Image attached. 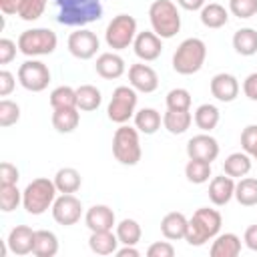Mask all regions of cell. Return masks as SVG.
Instances as JSON below:
<instances>
[{
  "label": "cell",
  "mask_w": 257,
  "mask_h": 257,
  "mask_svg": "<svg viewBox=\"0 0 257 257\" xmlns=\"http://www.w3.org/2000/svg\"><path fill=\"white\" fill-rule=\"evenodd\" d=\"M167 108L171 110H191V92L187 88H171L167 92Z\"/></svg>",
  "instance_id": "ab89813d"
},
{
  "label": "cell",
  "mask_w": 257,
  "mask_h": 257,
  "mask_svg": "<svg viewBox=\"0 0 257 257\" xmlns=\"http://www.w3.org/2000/svg\"><path fill=\"white\" fill-rule=\"evenodd\" d=\"M219 118H221V112L215 104L211 102H203L195 108V114H193V120L197 124V128H201L203 133H211L213 128H217L219 124Z\"/></svg>",
  "instance_id": "83f0119b"
},
{
  "label": "cell",
  "mask_w": 257,
  "mask_h": 257,
  "mask_svg": "<svg viewBox=\"0 0 257 257\" xmlns=\"http://www.w3.org/2000/svg\"><path fill=\"white\" fill-rule=\"evenodd\" d=\"M46 2L48 0H20L16 16L20 20H24V22H34V20H38L44 14Z\"/></svg>",
  "instance_id": "74e56055"
},
{
  "label": "cell",
  "mask_w": 257,
  "mask_h": 257,
  "mask_svg": "<svg viewBox=\"0 0 257 257\" xmlns=\"http://www.w3.org/2000/svg\"><path fill=\"white\" fill-rule=\"evenodd\" d=\"M193 122V114L191 110H171L167 108V112L163 114V126L171 133V135H183L189 131Z\"/></svg>",
  "instance_id": "f546056e"
},
{
  "label": "cell",
  "mask_w": 257,
  "mask_h": 257,
  "mask_svg": "<svg viewBox=\"0 0 257 257\" xmlns=\"http://www.w3.org/2000/svg\"><path fill=\"white\" fill-rule=\"evenodd\" d=\"M185 177L189 183L193 185H203L207 183L213 173H211V163L207 161H199V159H189V163L185 165Z\"/></svg>",
  "instance_id": "d590c367"
},
{
  "label": "cell",
  "mask_w": 257,
  "mask_h": 257,
  "mask_svg": "<svg viewBox=\"0 0 257 257\" xmlns=\"http://www.w3.org/2000/svg\"><path fill=\"white\" fill-rule=\"evenodd\" d=\"M18 4L20 0H0V10L4 16H12L18 12Z\"/></svg>",
  "instance_id": "816d5d0a"
},
{
  "label": "cell",
  "mask_w": 257,
  "mask_h": 257,
  "mask_svg": "<svg viewBox=\"0 0 257 257\" xmlns=\"http://www.w3.org/2000/svg\"><path fill=\"white\" fill-rule=\"evenodd\" d=\"M137 20L131 14H116L104 30V42L108 48H112L114 52L124 50L128 46H133L135 36H137Z\"/></svg>",
  "instance_id": "ba28073f"
},
{
  "label": "cell",
  "mask_w": 257,
  "mask_h": 257,
  "mask_svg": "<svg viewBox=\"0 0 257 257\" xmlns=\"http://www.w3.org/2000/svg\"><path fill=\"white\" fill-rule=\"evenodd\" d=\"M221 225H223V217L217 209L199 207L187 223L185 241L191 247H203L207 241H213L221 233Z\"/></svg>",
  "instance_id": "7a4b0ae2"
},
{
  "label": "cell",
  "mask_w": 257,
  "mask_h": 257,
  "mask_svg": "<svg viewBox=\"0 0 257 257\" xmlns=\"http://www.w3.org/2000/svg\"><path fill=\"white\" fill-rule=\"evenodd\" d=\"M22 205V191L16 185H0V209L12 213Z\"/></svg>",
  "instance_id": "f35d334b"
},
{
  "label": "cell",
  "mask_w": 257,
  "mask_h": 257,
  "mask_svg": "<svg viewBox=\"0 0 257 257\" xmlns=\"http://www.w3.org/2000/svg\"><path fill=\"white\" fill-rule=\"evenodd\" d=\"M251 165H253V159L245 151L231 153L225 159V163H223V173L229 175V177H233V179H243V177L249 175Z\"/></svg>",
  "instance_id": "484cf974"
},
{
  "label": "cell",
  "mask_w": 257,
  "mask_h": 257,
  "mask_svg": "<svg viewBox=\"0 0 257 257\" xmlns=\"http://www.w3.org/2000/svg\"><path fill=\"white\" fill-rule=\"evenodd\" d=\"M14 86H16L14 74H12L10 70L2 68V70H0V96H8V94L14 90Z\"/></svg>",
  "instance_id": "7dc6e473"
},
{
  "label": "cell",
  "mask_w": 257,
  "mask_h": 257,
  "mask_svg": "<svg viewBox=\"0 0 257 257\" xmlns=\"http://www.w3.org/2000/svg\"><path fill=\"white\" fill-rule=\"evenodd\" d=\"M34 229L28 225H16L6 237V247L14 255H28L34 249Z\"/></svg>",
  "instance_id": "ac0fdd59"
},
{
  "label": "cell",
  "mask_w": 257,
  "mask_h": 257,
  "mask_svg": "<svg viewBox=\"0 0 257 257\" xmlns=\"http://www.w3.org/2000/svg\"><path fill=\"white\" fill-rule=\"evenodd\" d=\"M133 118H135L137 131L143 133V135H155L161 128V124H163L161 112L157 108H153V106H145V108L137 110Z\"/></svg>",
  "instance_id": "d4e9b609"
},
{
  "label": "cell",
  "mask_w": 257,
  "mask_h": 257,
  "mask_svg": "<svg viewBox=\"0 0 257 257\" xmlns=\"http://www.w3.org/2000/svg\"><path fill=\"white\" fill-rule=\"evenodd\" d=\"M187 157L213 163L219 157V143H217V139L211 137L209 133H201V135L191 137L189 143H187Z\"/></svg>",
  "instance_id": "9a60e30c"
},
{
  "label": "cell",
  "mask_w": 257,
  "mask_h": 257,
  "mask_svg": "<svg viewBox=\"0 0 257 257\" xmlns=\"http://www.w3.org/2000/svg\"><path fill=\"white\" fill-rule=\"evenodd\" d=\"M56 20L64 26L84 28L102 18L100 0H54Z\"/></svg>",
  "instance_id": "6da1fadb"
},
{
  "label": "cell",
  "mask_w": 257,
  "mask_h": 257,
  "mask_svg": "<svg viewBox=\"0 0 257 257\" xmlns=\"http://www.w3.org/2000/svg\"><path fill=\"white\" fill-rule=\"evenodd\" d=\"M235 197V179L229 177V175H217V177H211V183H209V199L213 205L217 207H225L231 199Z\"/></svg>",
  "instance_id": "ffe728a7"
},
{
  "label": "cell",
  "mask_w": 257,
  "mask_h": 257,
  "mask_svg": "<svg viewBox=\"0 0 257 257\" xmlns=\"http://www.w3.org/2000/svg\"><path fill=\"white\" fill-rule=\"evenodd\" d=\"M229 12L239 20L253 18L257 14V0H229Z\"/></svg>",
  "instance_id": "b9f144b4"
},
{
  "label": "cell",
  "mask_w": 257,
  "mask_h": 257,
  "mask_svg": "<svg viewBox=\"0 0 257 257\" xmlns=\"http://www.w3.org/2000/svg\"><path fill=\"white\" fill-rule=\"evenodd\" d=\"M56 193H58V189H56L52 179L38 177V179L30 181L24 187V191H22V207H24V211L28 215H42L48 209H52V203L58 197Z\"/></svg>",
  "instance_id": "3957f363"
},
{
  "label": "cell",
  "mask_w": 257,
  "mask_h": 257,
  "mask_svg": "<svg viewBox=\"0 0 257 257\" xmlns=\"http://www.w3.org/2000/svg\"><path fill=\"white\" fill-rule=\"evenodd\" d=\"M211 257H237L241 253V237L235 233H219L209 249Z\"/></svg>",
  "instance_id": "7402d4cb"
},
{
  "label": "cell",
  "mask_w": 257,
  "mask_h": 257,
  "mask_svg": "<svg viewBox=\"0 0 257 257\" xmlns=\"http://www.w3.org/2000/svg\"><path fill=\"white\" fill-rule=\"evenodd\" d=\"M139 135L141 133L137 131V126H128V124H118V128L114 131V135H112V155L120 165H124V167L139 165V161L143 157Z\"/></svg>",
  "instance_id": "8992f818"
},
{
  "label": "cell",
  "mask_w": 257,
  "mask_h": 257,
  "mask_svg": "<svg viewBox=\"0 0 257 257\" xmlns=\"http://www.w3.org/2000/svg\"><path fill=\"white\" fill-rule=\"evenodd\" d=\"M18 52L28 58L52 54L58 46V36L50 28H28L18 36Z\"/></svg>",
  "instance_id": "52a82bcc"
},
{
  "label": "cell",
  "mask_w": 257,
  "mask_h": 257,
  "mask_svg": "<svg viewBox=\"0 0 257 257\" xmlns=\"http://www.w3.org/2000/svg\"><path fill=\"white\" fill-rule=\"evenodd\" d=\"M187 223H189V219H187L181 211H171V213H167V215L161 219V233H163V237L169 239V241L185 239Z\"/></svg>",
  "instance_id": "44dd1931"
},
{
  "label": "cell",
  "mask_w": 257,
  "mask_h": 257,
  "mask_svg": "<svg viewBox=\"0 0 257 257\" xmlns=\"http://www.w3.org/2000/svg\"><path fill=\"white\" fill-rule=\"evenodd\" d=\"M205 58H207V44L197 36L185 38L173 54V70L177 74L191 76L203 68Z\"/></svg>",
  "instance_id": "277c9868"
},
{
  "label": "cell",
  "mask_w": 257,
  "mask_h": 257,
  "mask_svg": "<svg viewBox=\"0 0 257 257\" xmlns=\"http://www.w3.org/2000/svg\"><path fill=\"white\" fill-rule=\"evenodd\" d=\"M54 185L58 189V193H76L82 185V177L74 167H62L56 171L54 175Z\"/></svg>",
  "instance_id": "1f68e13d"
},
{
  "label": "cell",
  "mask_w": 257,
  "mask_h": 257,
  "mask_svg": "<svg viewBox=\"0 0 257 257\" xmlns=\"http://www.w3.org/2000/svg\"><path fill=\"white\" fill-rule=\"evenodd\" d=\"M147 255L149 257H173L175 255V247L169 241H157V243L149 245Z\"/></svg>",
  "instance_id": "bcb514c9"
},
{
  "label": "cell",
  "mask_w": 257,
  "mask_h": 257,
  "mask_svg": "<svg viewBox=\"0 0 257 257\" xmlns=\"http://www.w3.org/2000/svg\"><path fill=\"white\" fill-rule=\"evenodd\" d=\"M128 84L137 92L151 94L159 88V74L155 72L153 66L145 64V62H137V64L128 66Z\"/></svg>",
  "instance_id": "4fadbf2b"
},
{
  "label": "cell",
  "mask_w": 257,
  "mask_h": 257,
  "mask_svg": "<svg viewBox=\"0 0 257 257\" xmlns=\"http://www.w3.org/2000/svg\"><path fill=\"white\" fill-rule=\"evenodd\" d=\"M235 199L243 207H255L257 205V179L255 177H243L235 183Z\"/></svg>",
  "instance_id": "836d02e7"
},
{
  "label": "cell",
  "mask_w": 257,
  "mask_h": 257,
  "mask_svg": "<svg viewBox=\"0 0 257 257\" xmlns=\"http://www.w3.org/2000/svg\"><path fill=\"white\" fill-rule=\"evenodd\" d=\"M80 122V110L74 108H54L52 112V126L56 128V133L68 135L72 131H76Z\"/></svg>",
  "instance_id": "f1b7e54d"
},
{
  "label": "cell",
  "mask_w": 257,
  "mask_h": 257,
  "mask_svg": "<svg viewBox=\"0 0 257 257\" xmlns=\"http://www.w3.org/2000/svg\"><path fill=\"white\" fill-rule=\"evenodd\" d=\"M243 94L249 100L257 102V72H251V74L245 76V80H243Z\"/></svg>",
  "instance_id": "c3c4849f"
},
{
  "label": "cell",
  "mask_w": 257,
  "mask_h": 257,
  "mask_svg": "<svg viewBox=\"0 0 257 257\" xmlns=\"http://www.w3.org/2000/svg\"><path fill=\"white\" fill-rule=\"evenodd\" d=\"M209 90L219 102H233L239 96L241 86H239L237 76L229 72H217L209 82Z\"/></svg>",
  "instance_id": "2e32d148"
},
{
  "label": "cell",
  "mask_w": 257,
  "mask_h": 257,
  "mask_svg": "<svg viewBox=\"0 0 257 257\" xmlns=\"http://www.w3.org/2000/svg\"><path fill=\"white\" fill-rule=\"evenodd\" d=\"M116 257H139L141 255V251L135 247V245H122V247H118L116 249V253H114Z\"/></svg>",
  "instance_id": "f5cc1de1"
},
{
  "label": "cell",
  "mask_w": 257,
  "mask_h": 257,
  "mask_svg": "<svg viewBox=\"0 0 257 257\" xmlns=\"http://www.w3.org/2000/svg\"><path fill=\"white\" fill-rule=\"evenodd\" d=\"M68 52L78 58V60H90L92 56H96L98 48H100V40L98 36L88 30V28H76L74 32H70L68 40H66Z\"/></svg>",
  "instance_id": "7c38bea8"
},
{
  "label": "cell",
  "mask_w": 257,
  "mask_h": 257,
  "mask_svg": "<svg viewBox=\"0 0 257 257\" xmlns=\"http://www.w3.org/2000/svg\"><path fill=\"white\" fill-rule=\"evenodd\" d=\"M133 50L137 54L139 60L143 62H153L161 56L163 52V38L157 36L153 30H143L137 32L135 42H133Z\"/></svg>",
  "instance_id": "5bb4252c"
},
{
  "label": "cell",
  "mask_w": 257,
  "mask_h": 257,
  "mask_svg": "<svg viewBox=\"0 0 257 257\" xmlns=\"http://www.w3.org/2000/svg\"><path fill=\"white\" fill-rule=\"evenodd\" d=\"M16 50H18V42L10 40V38H0V64L6 66L16 58Z\"/></svg>",
  "instance_id": "ee69618b"
},
{
  "label": "cell",
  "mask_w": 257,
  "mask_h": 257,
  "mask_svg": "<svg viewBox=\"0 0 257 257\" xmlns=\"http://www.w3.org/2000/svg\"><path fill=\"white\" fill-rule=\"evenodd\" d=\"M241 149L253 161H257V124H247L241 131Z\"/></svg>",
  "instance_id": "7bdbcfd3"
},
{
  "label": "cell",
  "mask_w": 257,
  "mask_h": 257,
  "mask_svg": "<svg viewBox=\"0 0 257 257\" xmlns=\"http://www.w3.org/2000/svg\"><path fill=\"white\" fill-rule=\"evenodd\" d=\"M149 22L157 36L169 40L181 30V12L173 0H155L149 6Z\"/></svg>",
  "instance_id": "5b68a950"
},
{
  "label": "cell",
  "mask_w": 257,
  "mask_h": 257,
  "mask_svg": "<svg viewBox=\"0 0 257 257\" xmlns=\"http://www.w3.org/2000/svg\"><path fill=\"white\" fill-rule=\"evenodd\" d=\"M100 102H102V94L94 84H80L76 88V106H78V110H84V112L96 110L100 106Z\"/></svg>",
  "instance_id": "d6a6232c"
},
{
  "label": "cell",
  "mask_w": 257,
  "mask_h": 257,
  "mask_svg": "<svg viewBox=\"0 0 257 257\" xmlns=\"http://www.w3.org/2000/svg\"><path fill=\"white\" fill-rule=\"evenodd\" d=\"M94 70H96V74H98L100 78H104V80H114V78H120V76L124 74L126 64H124V58L112 50V52H102V54L96 56Z\"/></svg>",
  "instance_id": "e0dca14e"
},
{
  "label": "cell",
  "mask_w": 257,
  "mask_h": 257,
  "mask_svg": "<svg viewBox=\"0 0 257 257\" xmlns=\"http://www.w3.org/2000/svg\"><path fill=\"white\" fill-rule=\"evenodd\" d=\"M18 82L28 92H42L50 82V68L36 58H28L18 66Z\"/></svg>",
  "instance_id": "30bf717a"
},
{
  "label": "cell",
  "mask_w": 257,
  "mask_h": 257,
  "mask_svg": "<svg viewBox=\"0 0 257 257\" xmlns=\"http://www.w3.org/2000/svg\"><path fill=\"white\" fill-rule=\"evenodd\" d=\"M137 102H139V96H137V90L131 84L128 86L126 84L116 86L112 90L110 102L106 106L108 120H112L116 124H126L137 112Z\"/></svg>",
  "instance_id": "9c48e42d"
},
{
  "label": "cell",
  "mask_w": 257,
  "mask_h": 257,
  "mask_svg": "<svg viewBox=\"0 0 257 257\" xmlns=\"http://www.w3.org/2000/svg\"><path fill=\"white\" fill-rule=\"evenodd\" d=\"M120 241L116 237V233L110 231H90V237H88V247L92 253L96 255H112L116 253Z\"/></svg>",
  "instance_id": "603a6c76"
},
{
  "label": "cell",
  "mask_w": 257,
  "mask_h": 257,
  "mask_svg": "<svg viewBox=\"0 0 257 257\" xmlns=\"http://www.w3.org/2000/svg\"><path fill=\"white\" fill-rule=\"evenodd\" d=\"M36 257H54L58 253V237L48 229H38L34 233V249Z\"/></svg>",
  "instance_id": "4dcf8cb0"
},
{
  "label": "cell",
  "mask_w": 257,
  "mask_h": 257,
  "mask_svg": "<svg viewBox=\"0 0 257 257\" xmlns=\"http://www.w3.org/2000/svg\"><path fill=\"white\" fill-rule=\"evenodd\" d=\"M84 225L90 231H110L112 227H116L114 211L108 205H92L84 213Z\"/></svg>",
  "instance_id": "d6986e66"
},
{
  "label": "cell",
  "mask_w": 257,
  "mask_h": 257,
  "mask_svg": "<svg viewBox=\"0 0 257 257\" xmlns=\"http://www.w3.org/2000/svg\"><path fill=\"white\" fill-rule=\"evenodd\" d=\"M243 243H245L247 249H251V251L257 253V223H255V225H249V227L245 229V233H243Z\"/></svg>",
  "instance_id": "681fc988"
},
{
  "label": "cell",
  "mask_w": 257,
  "mask_h": 257,
  "mask_svg": "<svg viewBox=\"0 0 257 257\" xmlns=\"http://www.w3.org/2000/svg\"><path fill=\"white\" fill-rule=\"evenodd\" d=\"M114 233H116L120 245H137V243L141 241V237H143V231H141L139 221L128 219V217L116 223Z\"/></svg>",
  "instance_id": "e575fe53"
},
{
  "label": "cell",
  "mask_w": 257,
  "mask_h": 257,
  "mask_svg": "<svg viewBox=\"0 0 257 257\" xmlns=\"http://www.w3.org/2000/svg\"><path fill=\"white\" fill-rule=\"evenodd\" d=\"M231 42H233L235 52L241 54V56H253V54H257V30L255 28L245 26V28L235 30Z\"/></svg>",
  "instance_id": "4316f807"
},
{
  "label": "cell",
  "mask_w": 257,
  "mask_h": 257,
  "mask_svg": "<svg viewBox=\"0 0 257 257\" xmlns=\"http://www.w3.org/2000/svg\"><path fill=\"white\" fill-rule=\"evenodd\" d=\"M20 179V171L16 169V165L4 161L0 165V185H16Z\"/></svg>",
  "instance_id": "f6af8a7d"
},
{
  "label": "cell",
  "mask_w": 257,
  "mask_h": 257,
  "mask_svg": "<svg viewBox=\"0 0 257 257\" xmlns=\"http://www.w3.org/2000/svg\"><path fill=\"white\" fill-rule=\"evenodd\" d=\"M177 4H179L183 10L197 12V10H201V8L207 4V0H177Z\"/></svg>",
  "instance_id": "f907efd6"
},
{
  "label": "cell",
  "mask_w": 257,
  "mask_h": 257,
  "mask_svg": "<svg viewBox=\"0 0 257 257\" xmlns=\"http://www.w3.org/2000/svg\"><path fill=\"white\" fill-rule=\"evenodd\" d=\"M52 219L62 225V227H70L76 225L82 217V203L78 197H74V193H60L54 203H52Z\"/></svg>",
  "instance_id": "8fae6325"
},
{
  "label": "cell",
  "mask_w": 257,
  "mask_h": 257,
  "mask_svg": "<svg viewBox=\"0 0 257 257\" xmlns=\"http://www.w3.org/2000/svg\"><path fill=\"white\" fill-rule=\"evenodd\" d=\"M18 120H20V106H18V102L2 98L0 100V126L8 128V126L16 124Z\"/></svg>",
  "instance_id": "60d3db41"
},
{
  "label": "cell",
  "mask_w": 257,
  "mask_h": 257,
  "mask_svg": "<svg viewBox=\"0 0 257 257\" xmlns=\"http://www.w3.org/2000/svg\"><path fill=\"white\" fill-rule=\"evenodd\" d=\"M199 18L203 22L205 28H223L229 22V10L223 4L217 2H209L199 10Z\"/></svg>",
  "instance_id": "cb8c5ba5"
},
{
  "label": "cell",
  "mask_w": 257,
  "mask_h": 257,
  "mask_svg": "<svg viewBox=\"0 0 257 257\" xmlns=\"http://www.w3.org/2000/svg\"><path fill=\"white\" fill-rule=\"evenodd\" d=\"M50 106H52V110L54 108H74L76 106V88L66 86V84L56 86L50 92Z\"/></svg>",
  "instance_id": "8d00e7d4"
}]
</instances>
